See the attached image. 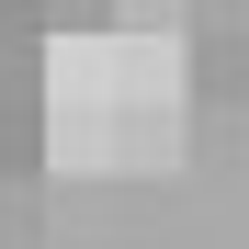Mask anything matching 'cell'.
<instances>
[{"label": "cell", "instance_id": "cell-3", "mask_svg": "<svg viewBox=\"0 0 249 249\" xmlns=\"http://www.w3.org/2000/svg\"><path fill=\"white\" fill-rule=\"evenodd\" d=\"M249 34H204V46H193V91H249Z\"/></svg>", "mask_w": 249, "mask_h": 249}, {"label": "cell", "instance_id": "cell-4", "mask_svg": "<svg viewBox=\"0 0 249 249\" xmlns=\"http://www.w3.org/2000/svg\"><path fill=\"white\" fill-rule=\"evenodd\" d=\"M46 12L57 0H0V46H46Z\"/></svg>", "mask_w": 249, "mask_h": 249}, {"label": "cell", "instance_id": "cell-2", "mask_svg": "<svg viewBox=\"0 0 249 249\" xmlns=\"http://www.w3.org/2000/svg\"><path fill=\"white\" fill-rule=\"evenodd\" d=\"M113 102H193V46L181 34H113Z\"/></svg>", "mask_w": 249, "mask_h": 249}, {"label": "cell", "instance_id": "cell-1", "mask_svg": "<svg viewBox=\"0 0 249 249\" xmlns=\"http://www.w3.org/2000/svg\"><path fill=\"white\" fill-rule=\"evenodd\" d=\"M0 170H46V46H0Z\"/></svg>", "mask_w": 249, "mask_h": 249}]
</instances>
